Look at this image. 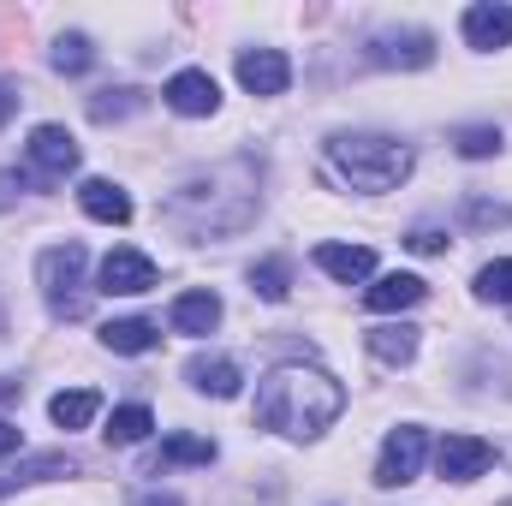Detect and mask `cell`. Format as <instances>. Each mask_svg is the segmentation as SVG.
Masks as SVG:
<instances>
[{
	"mask_svg": "<svg viewBox=\"0 0 512 506\" xmlns=\"http://www.w3.org/2000/svg\"><path fill=\"white\" fill-rule=\"evenodd\" d=\"M340 411H346V387L328 370H310V364H280L256 387V423L274 435H292V441L322 435Z\"/></svg>",
	"mask_w": 512,
	"mask_h": 506,
	"instance_id": "1",
	"label": "cell"
},
{
	"mask_svg": "<svg viewBox=\"0 0 512 506\" xmlns=\"http://www.w3.org/2000/svg\"><path fill=\"white\" fill-rule=\"evenodd\" d=\"M328 161L358 191H393L411 173V143L376 137V131H340V137H328Z\"/></svg>",
	"mask_w": 512,
	"mask_h": 506,
	"instance_id": "2",
	"label": "cell"
},
{
	"mask_svg": "<svg viewBox=\"0 0 512 506\" xmlns=\"http://www.w3.org/2000/svg\"><path fill=\"white\" fill-rule=\"evenodd\" d=\"M84 268H90V251H84L78 239L42 251V262H36V286H42V298H48L54 316H84Z\"/></svg>",
	"mask_w": 512,
	"mask_h": 506,
	"instance_id": "3",
	"label": "cell"
},
{
	"mask_svg": "<svg viewBox=\"0 0 512 506\" xmlns=\"http://www.w3.org/2000/svg\"><path fill=\"white\" fill-rule=\"evenodd\" d=\"M423 453H429V435L417 429V423H399L393 435L382 441V459H376V483L382 489H399V483H411L417 471H423Z\"/></svg>",
	"mask_w": 512,
	"mask_h": 506,
	"instance_id": "4",
	"label": "cell"
},
{
	"mask_svg": "<svg viewBox=\"0 0 512 506\" xmlns=\"http://www.w3.org/2000/svg\"><path fill=\"white\" fill-rule=\"evenodd\" d=\"M489 465H495V447H489L483 435H447V441L435 447V471H441L447 483H477Z\"/></svg>",
	"mask_w": 512,
	"mask_h": 506,
	"instance_id": "5",
	"label": "cell"
},
{
	"mask_svg": "<svg viewBox=\"0 0 512 506\" xmlns=\"http://www.w3.org/2000/svg\"><path fill=\"white\" fill-rule=\"evenodd\" d=\"M24 155H30V167L42 173V185L66 179V173L78 167V143H72V131L66 126H36L30 131V143H24Z\"/></svg>",
	"mask_w": 512,
	"mask_h": 506,
	"instance_id": "6",
	"label": "cell"
},
{
	"mask_svg": "<svg viewBox=\"0 0 512 506\" xmlns=\"http://www.w3.org/2000/svg\"><path fill=\"white\" fill-rule=\"evenodd\" d=\"M161 96H167V108H173V114H185V120H203V114H215V108H221V84H215L209 72H197V66L173 72Z\"/></svg>",
	"mask_w": 512,
	"mask_h": 506,
	"instance_id": "7",
	"label": "cell"
},
{
	"mask_svg": "<svg viewBox=\"0 0 512 506\" xmlns=\"http://www.w3.org/2000/svg\"><path fill=\"white\" fill-rule=\"evenodd\" d=\"M370 60L376 66H399V72H417L435 60V36L429 30H382L370 36Z\"/></svg>",
	"mask_w": 512,
	"mask_h": 506,
	"instance_id": "8",
	"label": "cell"
},
{
	"mask_svg": "<svg viewBox=\"0 0 512 506\" xmlns=\"http://www.w3.org/2000/svg\"><path fill=\"white\" fill-rule=\"evenodd\" d=\"M155 286V262L143 251H131V245H114V251L102 256V292H114V298H137V292H149Z\"/></svg>",
	"mask_w": 512,
	"mask_h": 506,
	"instance_id": "9",
	"label": "cell"
},
{
	"mask_svg": "<svg viewBox=\"0 0 512 506\" xmlns=\"http://www.w3.org/2000/svg\"><path fill=\"white\" fill-rule=\"evenodd\" d=\"M239 84H245L251 96H280V90L292 84V66H286L280 48H245V54H239Z\"/></svg>",
	"mask_w": 512,
	"mask_h": 506,
	"instance_id": "10",
	"label": "cell"
},
{
	"mask_svg": "<svg viewBox=\"0 0 512 506\" xmlns=\"http://www.w3.org/2000/svg\"><path fill=\"white\" fill-rule=\"evenodd\" d=\"M465 42L471 48H507L512 42V6H501V0H483V6H471L465 12Z\"/></svg>",
	"mask_w": 512,
	"mask_h": 506,
	"instance_id": "11",
	"label": "cell"
},
{
	"mask_svg": "<svg viewBox=\"0 0 512 506\" xmlns=\"http://www.w3.org/2000/svg\"><path fill=\"white\" fill-rule=\"evenodd\" d=\"M167 322H173V334H215V322H221V298L203 286V292H179L173 298V310H167Z\"/></svg>",
	"mask_w": 512,
	"mask_h": 506,
	"instance_id": "12",
	"label": "cell"
},
{
	"mask_svg": "<svg viewBox=\"0 0 512 506\" xmlns=\"http://www.w3.org/2000/svg\"><path fill=\"white\" fill-rule=\"evenodd\" d=\"M78 203H84L90 221H108V227H126L131 221V197L114 179H84V185H78Z\"/></svg>",
	"mask_w": 512,
	"mask_h": 506,
	"instance_id": "13",
	"label": "cell"
},
{
	"mask_svg": "<svg viewBox=\"0 0 512 506\" xmlns=\"http://www.w3.org/2000/svg\"><path fill=\"white\" fill-rule=\"evenodd\" d=\"M316 268L352 286V280H370L376 274V251L370 245H316Z\"/></svg>",
	"mask_w": 512,
	"mask_h": 506,
	"instance_id": "14",
	"label": "cell"
},
{
	"mask_svg": "<svg viewBox=\"0 0 512 506\" xmlns=\"http://www.w3.org/2000/svg\"><path fill=\"white\" fill-rule=\"evenodd\" d=\"M423 292H429V286H423L417 274H382V280L364 292V304H370V310H382V316H393V310L423 304Z\"/></svg>",
	"mask_w": 512,
	"mask_h": 506,
	"instance_id": "15",
	"label": "cell"
},
{
	"mask_svg": "<svg viewBox=\"0 0 512 506\" xmlns=\"http://www.w3.org/2000/svg\"><path fill=\"white\" fill-rule=\"evenodd\" d=\"M96 411H102V393H96V387H66V393L48 399V417H54L60 429H90Z\"/></svg>",
	"mask_w": 512,
	"mask_h": 506,
	"instance_id": "16",
	"label": "cell"
},
{
	"mask_svg": "<svg viewBox=\"0 0 512 506\" xmlns=\"http://www.w3.org/2000/svg\"><path fill=\"white\" fill-rule=\"evenodd\" d=\"M185 376H191L197 393H215V399H233V393H239V381H245L233 358H191V364H185Z\"/></svg>",
	"mask_w": 512,
	"mask_h": 506,
	"instance_id": "17",
	"label": "cell"
},
{
	"mask_svg": "<svg viewBox=\"0 0 512 506\" xmlns=\"http://www.w3.org/2000/svg\"><path fill=\"white\" fill-rule=\"evenodd\" d=\"M48 477H72V459H66V453H36V459L0 471V495H12V489H24V483H48Z\"/></svg>",
	"mask_w": 512,
	"mask_h": 506,
	"instance_id": "18",
	"label": "cell"
},
{
	"mask_svg": "<svg viewBox=\"0 0 512 506\" xmlns=\"http://www.w3.org/2000/svg\"><path fill=\"white\" fill-rule=\"evenodd\" d=\"M370 358H382V364H411L417 358V328H405V322H387V328H370Z\"/></svg>",
	"mask_w": 512,
	"mask_h": 506,
	"instance_id": "19",
	"label": "cell"
},
{
	"mask_svg": "<svg viewBox=\"0 0 512 506\" xmlns=\"http://www.w3.org/2000/svg\"><path fill=\"white\" fill-rule=\"evenodd\" d=\"M102 346H108V352H126V358L155 352V322H143V316H120V322L102 328Z\"/></svg>",
	"mask_w": 512,
	"mask_h": 506,
	"instance_id": "20",
	"label": "cell"
},
{
	"mask_svg": "<svg viewBox=\"0 0 512 506\" xmlns=\"http://www.w3.org/2000/svg\"><path fill=\"white\" fill-rule=\"evenodd\" d=\"M149 429H155L149 405H120V411L108 417V441H114V447H131V441H143Z\"/></svg>",
	"mask_w": 512,
	"mask_h": 506,
	"instance_id": "21",
	"label": "cell"
},
{
	"mask_svg": "<svg viewBox=\"0 0 512 506\" xmlns=\"http://www.w3.org/2000/svg\"><path fill=\"white\" fill-rule=\"evenodd\" d=\"M90 66H96L90 36H84V30H66V36L54 42V72H90Z\"/></svg>",
	"mask_w": 512,
	"mask_h": 506,
	"instance_id": "22",
	"label": "cell"
},
{
	"mask_svg": "<svg viewBox=\"0 0 512 506\" xmlns=\"http://www.w3.org/2000/svg\"><path fill=\"white\" fill-rule=\"evenodd\" d=\"M215 459V441L203 435H167L161 441V465H209Z\"/></svg>",
	"mask_w": 512,
	"mask_h": 506,
	"instance_id": "23",
	"label": "cell"
},
{
	"mask_svg": "<svg viewBox=\"0 0 512 506\" xmlns=\"http://www.w3.org/2000/svg\"><path fill=\"white\" fill-rule=\"evenodd\" d=\"M477 298H483V304H512V256L489 262V268L477 274Z\"/></svg>",
	"mask_w": 512,
	"mask_h": 506,
	"instance_id": "24",
	"label": "cell"
},
{
	"mask_svg": "<svg viewBox=\"0 0 512 506\" xmlns=\"http://www.w3.org/2000/svg\"><path fill=\"white\" fill-rule=\"evenodd\" d=\"M143 108V96L137 90H102V96H90V120H126V114H137Z\"/></svg>",
	"mask_w": 512,
	"mask_h": 506,
	"instance_id": "25",
	"label": "cell"
},
{
	"mask_svg": "<svg viewBox=\"0 0 512 506\" xmlns=\"http://www.w3.org/2000/svg\"><path fill=\"white\" fill-rule=\"evenodd\" d=\"M453 149H459V155H471V161H483V155H495V149H501V131H495V126H459V131H453Z\"/></svg>",
	"mask_w": 512,
	"mask_h": 506,
	"instance_id": "26",
	"label": "cell"
},
{
	"mask_svg": "<svg viewBox=\"0 0 512 506\" xmlns=\"http://www.w3.org/2000/svg\"><path fill=\"white\" fill-rule=\"evenodd\" d=\"M251 292H262L268 304H280V298H286V262H256L251 268Z\"/></svg>",
	"mask_w": 512,
	"mask_h": 506,
	"instance_id": "27",
	"label": "cell"
},
{
	"mask_svg": "<svg viewBox=\"0 0 512 506\" xmlns=\"http://www.w3.org/2000/svg\"><path fill=\"white\" fill-rule=\"evenodd\" d=\"M405 245H411L417 256H435V251H447V239H441L435 227H411V233H405Z\"/></svg>",
	"mask_w": 512,
	"mask_h": 506,
	"instance_id": "28",
	"label": "cell"
},
{
	"mask_svg": "<svg viewBox=\"0 0 512 506\" xmlns=\"http://www.w3.org/2000/svg\"><path fill=\"white\" fill-rule=\"evenodd\" d=\"M471 221H483V227L495 221V227H501V221H512V209L507 203H471Z\"/></svg>",
	"mask_w": 512,
	"mask_h": 506,
	"instance_id": "29",
	"label": "cell"
},
{
	"mask_svg": "<svg viewBox=\"0 0 512 506\" xmlns=\"http://www.w3.org/2000/svg\"><path fill=\"white\" fill-rule=\"evenodd\" d=\"M12 114H18V84H6V78H0V126H6Z\"/></svg>",
	"mask_w": 512,
	"mask_h": 506,
	"instance_id": "30",
	"label": "cell"
},
{
	"mask_svg": "<svg viewBox=\"0 0 512 506\" xmlns=\"http://www.w3.org/2000/svg\"><path fill=\"white\" fill-rule=\"evenodd\" d=\"M6 453H18V423L0 417V459H6Z\"/></svg>",
	"mask_w": 512,
	"mask_h": 506,
	"instance_id": "31",
	"label": "cell"
},
{
	"mask_svg": "<svg viewBox=\"0 0 512 506\" xmlns=\"http://www.w3.org/2000/svg\"><path fill=\"white\" fill-rule=\"evenodd\" d=\"M143 506H179V501H173V495H161V501H143Z\"/></svg>",
	"mask_w": 512,
	"mask_h": 506,
	"instance_id": "32",
	"label": "cell"
},
{
	"mask_svg": "<svg viewBox=\"0 0 512 506\" xmlns=\"http://www.w3.org/2000/svg\"><path fill=\"white\" fill-rule=\"evenodd\" d=\"M0 328H6V316H0Z\"/></svg>",
	"mask_w": 512,
	"mask_h": 506,
	"instance_id": "33",
	"label": "cell"
},
{
	"mask_svg": "<svg viewBox=\"0 0 512 506\" xmlns=\"http://www.w3.org/2000/svg\"><path fill=\"white\" fill-rule=\"evenodd\" d=\"M507 506H512V501H507Z\"/></svg>",
	"mask_w": 512,
	"mask_h": 506,
	"instance_id": "34",
	"label": "cell"
}]
</instances>
